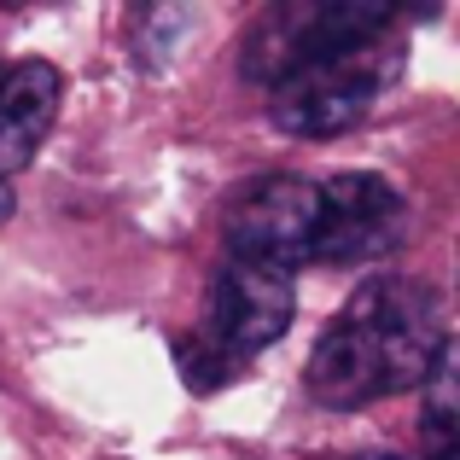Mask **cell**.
Listing matches in <instances>:
<instances>
[{"instance_id": "obj_12", "label": "cell", "mask_w": 460, "mask_h": 460, "mask_svg": "<svg viewBox=\"0 0 460 460\" xmlns=\"http://www.w3.org/2000/svg\"><path fill=\"white\" fill-rule=\"evenodd\" d=\"M361 460H420V455H361Z\"/></svg>"}, {"instance_id": "obj_2", "label": "cell", "mask_w": 460, "mask_h": 460, "mask_svg": "<svg viewBox=\"0 0 460 460\" xmlns=\"http://www.w3.org/2000/svg\"><path fill=\"white\" fill-rule=\"evenodd\" d=\"M402 12L391 0H274L269 12H257L245 35V76L262 88H280L286 76L321 65L349 47L385 41L396 30Z\"/></svg>"}, {"instance_id": "obj_9", "label": "cell", "mask_w": 460, "mask_h": 460, "mask_svg": "<svg viewBox=\"0 0 460 460\" xmlns=\"http://www.w3.org/2000/svg\"><path fill=\"white\" fill-rule=\"evenodd\" d=\"M175 361H181V373H187L192 391H216V385L234 379V361H227L216 344H204L199 332H192V338H175Z\"/></svg>"}, {"instance_id": "obj_4", "label": "cell", "mask_w": 460, "mask_h": 460, "mask_svg": "<svg viewBox=\"0 0 460 460\" xmlns=\"http://www.w3.org/2000/svg\"><path fill=\"white\" fill-rule=\"evenodd\" d=\"M408 199L396 181L349 169V175L314 181V262L356 269L379 262L408 239Z\"/></svg>"}, {"instance_id": "obj_6", "label": "cell", "mask_w": 460, "mask_h": 460, "mask_svg": "<svg viewBox=\"0 0 460 460\" xmlns=\"http://www.w3.org/2000/svg\"><path fill=\"white\" fill-rule=\"evenodd\" d=\"M222 239L234 262H262V269L297 274L304 262H314V181L297 175L251 181L227 204Z\"/></svg>"}, {"instance_id": "obj_5", "label": "cell", "mask_w": 460, "mask_h": 460, "mask_svg": "<svg viewBox=\"0 0 460 460\" xmlns=\"http://www.w3.org/2000/svg\"><path fill=\"white\" fill-rule=\"evenodd\" d=\"M297 314V286L292 274L262 269V262H234L227 257L210 280V304H204V326L199 338L216 344L227 361H251L269 344H280L286 326Z\"/></svg>"}, {"instance_id": "obj_10", "label": "cell", "mask_w": 460, "mask_h": 460, "mask_svg": "<svg viewBox=\"0 0 460 460\" xmlns=\"http://www.w3.org/2000/svg\"><path fill=\"white\" fill-rule=\"evenodd\" d=\"M187 23H192V12H181V6H164V12H140V53L152 58H164V53H175L181 47V35H187Z\"/></svg>"}, {"instance_id": "obj_11", "label": "cell", "mask_w": 460, "mask_h": 460, "mask_svg": "<svg viewBox=\"0 0 460 460\" xmlns=\"http://www.w3.org/2000/svg\"><path fill=\"white\" fill-rule=\"evenodd\" d=\"M12 210H18V199H12V187H6V181H0V222H6Z\"/></svg>"}, {"instance_id": "obj_1", "label": "cell", "mask_w": 460, "mask_h": 460, "mask_svg": "<svg viewBox=\"0 0 460 460\" xmlns=\"http://www.w3.org/2000/svg\"><path fill=\"white\" fill-rule=\"evenodd\" d=\"M443 344H449V326L426 280H408V274L361 280L314 344L309 391L326 408H367L420 391Z\"/></svg>"}, {"instance_id": "obj_3", "label": "cell", "mask_w": 460, "mask_h": 460, "mask_svg": "<svg viewBox=\"0 0 460 460\" xmlns=\"http://www.w3.org/2000/svg\"><path fill=\"white\" fill-rule=\"evenodd\" d=\"M396 76V47L367 41V47H349V53H332L321 65L297 70L274 88L269 117L280 135L297 140H332L344 128H356L361 117L379 105V93L391 88Z\"/></svg>"}, {"instance_id": "obj_7", "label": "cell", "mask_w": 460, "mask_h": 460, "mask_svg": "<svg viewBox=\"0 0 460 460\" xmlns=\"http://www.w3.org/2000/svg\"><path fill=\"white\" fill-rule=\"evenodd\" d=\"M58 100H65V76L47 58H18L0 76V181L35 164L41 140L53 135Z\"/></svg>"}, {"instance_id": "obj_8", "label": "cell", "mask_w": 460, "mask_h": 460, "mask_svg": "<svg viewBox=\"0 0 460 460\" xmlns=\"http://www.w3.org/2000/svg\"><path fill=\"white\" fill-rule=\"evenodd\" d=\"M426 408H420V438H426V455L420 460H455L460 455V396H455V344L438 349L426 385H420Z\"/></svg>"}]
</instances>
